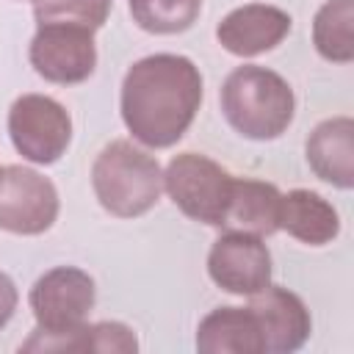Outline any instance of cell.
Instances as JSON below:
<instances>
[{"mask_svg": "<svg viewBox=\"0 0 354 354\" xmlns=\"http://www.w3.org/2000/svg\"><path fill=\"white\" fill-rule=\"evenodd\" d=\"M290 25L293 19L288 11L266 3H246L241 8H232L216 25V39L227 53L252 58L279 47L290 33Z\"/></svg>", "mask_w": 354, "mask_h": 354, "instance_id": "cell-10", "label": "cell"}, {"mask_svg": "<svg viewBox=\"0 0 354 354\" xmlns=\"http://www.w3.org/2000/svg\"><path fill=\"white\" fill-rule=\"evenodd\" d=\"M133 22L155 36H171L188 30L199 11L202 0H127Z\"/></svg>", "mask_w": 354, "mask_h": 354, "instance_id": "cell-18", "label": "cell"}, {"mask_svg": "<svg viewBox=\"0 0 354 354\" xmlns=\"http://www.w3.org/2000/svg\"><path fill=\"white\" fill-rule=\"evenodd\" d=\"M202 102V75L185 55L155 53L122 80V119L136 141L166 149L183 138Z\"/></svg>", "mask_w": 354, "mask_h": 354, "instance_id": "cell-1", "label": "cell"}, {"mask_svg": "<svg viewBox=\"0 0 354 354\" xmlns=\"http://www.w3.org/2000/svg\"><path fill=\"white\" fill-rule=\"evenodd\" d=\"M207 274L227 293L254 296L271 285V252L260 235L230 230L213 241Z\"/></svg>", "mask_w": 354, "mask_h": 354, "instance_id": "cell-9", "label": "cell"}, {"mask_svg": "<svg viewBox=\"0 0 354 354\" xmlns=\"http://www.w3.org/2000/svg\"><path fill=\"white\" fill-rule=\"evenodd\" d=\"M94 296V279L83 268L58 266L33 282L28 301L41 332H66L86 324Z\"/></svg>", "mask_w": 354, "mask_h": 354, "instance_id": "cell-8", "label": "cell"}, {"mask_svg": "<svg viewBox=\"0 0 354 354\" xmlns=\"http://www.w3.org/2000/svg\"><path fill=\"white\" fill-rule=\"evenodd\" d=\"M279 230H285L288 235H293L301 243L324 246L337 238L340 216L321 194L307 191V188H293V191L282 194Z\"/></svg>", "mask_w": 354, "mask_h": 354, "instance_id": "cell-15", "label": "cell"}, {"mask_svg": "<svg viewBox=\"0 0 354 354\" xmlns=\"http://www.w3.org/2000/svg\"><path fill=\"white\" fill-rule=\"evenodd\" d=\"M58 218V191L50 177L28 166L0 169V230L41 235Z\"/></svg>", "mask_w": 354, "mask_h": 354, "instance_id": "cell-7", "label": "cell"}, {"mask_svg": "<svg viewBox=\"0 0 354 354\" xmlns=\"http://www.w3.org/2000/svg\"><path fill=\"white\" fill-rule=\"evenodd\" d=\"M22 351H97V354H130L138 348L136 335L116 321L102 324H80L66 332H41L36 329L28 337Z\"/></svg>", "mask_w": 354, "mask_h": 354, "instance_id": "cell-14", "label": "cell"}, {"mask_svg": "<svg viewBox=\"0 0 354 354\" xmlns=\"http://www.w3.org/2000/svg\"><path fill=\"white\" fill-rule=\"evenodd\" d=\"M111 14V0H36L33 17L39 22H69L100 30Z\"/></svg>", "mask_w": 354, "mask_h": 354, "instance_id": "cell-19", "label": "cell"}, {"mask_svg": "<svg viewBox=\"0 0 354 354\" xmlns=\"http://www.w3.org/2000/svg\"><path fill=\"white\" fill-rule=\"evenodd\" d=\"M8 136L25 160L47 166L66 152L72 119L58 100L47 94H22L8 111Z\"/></svg>", "mask_w": 354, "mask_h": 354, "instance_id": "cell-5", "label": "cell"}, {"mask_svg": "<svg viewBox=\"0 0 354 354\" xmlns=\"http://www.w3.org/2000/svg\"><path fill=\"white\" fill-rule=\"evenodd\" d=\"M304 149L315 177L343 191L354 185V122L348 116H332L315 124Z\"/></svg>", "mask_w": 354, "mask_h": 354, "instance_id": "cell-12", "label": "cell"}, {"mask_svg": "<svg viewBox=\"0 0 354 354\" xmlns=\"http://www.w3.org/2000/svg\"><path fill=\"white\" fill-rule=\"evenodd\" d=\"M313 44L321 58L348 64L354 58V0H326L313 19Z\"/></svg>", "mask_w": 354, "mask_h": 354, "instance_id": "cell-17", "label": "cell"}, {"mask_svg": "<svg viewBox=\"0 0 354 354\" xmlns=\"http://www.w3.org/2000/svg\"><path fill=\"white\" fill-rule=\"evenodd\" d=\"M28 55L39 77L58 86L83 83L97 66L94 30L69 22H39Z\"/></svg>", "mask_w": 354, "mask_h": 354, "instance_id": "cell-6", "label": "cell"}, {"mask_svg": "<svg viewBox=\"0 0 354 354\" xmlns=\"http://www.w3.org/2000/svg\"><path fill=\"white\" fill-rule=\"evenodd\" d=\"M249 310L257 318L266 354H290L301 348L304 340L310 337L313 329L310 310L288 288L266 285L260 293L252 296Z\"/></svg>", "mask_w": 354, "mask_h": 354, "instance_id": "cell-11", "label": "cell"}, {"mask_svg": "<svg viewBox=\"0 0 354 354\" xmlns=\"http://www.w3.org/2000/svg\"><path fill=\"white\" fill-rule=\"evenodd\" d=\"M218 102L230 127L252 141H271L282 136L296 111L290 83L274 69L257 64L235 66L221 83Z\"/></svg>", "mask_w": 354, "mask_h": 354, "instance_id": "cell-2", "label": "cell"}, {"mask_svg": "<svg viewBox=\"0 0 354 354\" xmlns=\"http://www.w3.org/2000/svg\"><path fill=\"white\" fill-rule=\"evenodd\" d=\"M91 185L97 202L111 216L136 218L155 207L160 199L163 171L149 152L133 147L124 138H116L97 155L91 166Z\"/></svg>", "mask_w": 354, "mask_h": 354, "instance_id": "cell-3", "label": "cell"}, {"mask_svg": "<svg viewBox=\"0 0 354 354\" xmlns=\"http://www.w3.org/2000/svg\"><path fill=\"white\" fill-rule=\"evenodd\" d=\"M279 202H282V194L271 183L252 180V177L232 180L224 227L252 232L260 238L271 235L279 230Z\"/></svg>", "mask_w": 354, "mask_h": 354, "instance_id": "cell-16", "label": "cell"}, {"mask_svg": "<svg viewBox=\"0 0 354 354\" xmlns=\"http://www.w3.org/2000/svg\"><path fill=\"white\" fill-rule=\"evenodd\" d=\"M232 174L199 152H180L163 171V188L171 202L194 221L207 227H224Z\"/></svg>", "mask_w": 354, "mask_h": 354, "instance_id": "cell-4", "label": "cell"}, {"mask_svg": "<svg viewBox=\"0 0 354 354\" xmlns=\"http://www.w3.org/2000/svg\"><path fill=\"white\" fill-rule=\"evenodd\" d=\"M202 354H263V335L249 307H216L196 326Z\"/></svg>", "mask_w": 354, "mask_h": 354, "instance_id": "cell-13", "label": "cell"}, {"mask_svg": "<svg viewBox=\"0 0 354 354\" xmlns=\"http://www.w3.org/2000/svg\"><path fill=\"white\" fill-rule=\"evenodd\" d=\"M17 285L11 282V277L8 274H3L0 271V329L11 321V315H14V310H17Z\"/></svg>", "mask_w": 354, "mask_h": 354, "instance_id": "cell-20", "label": "cell"}]
</instances>
